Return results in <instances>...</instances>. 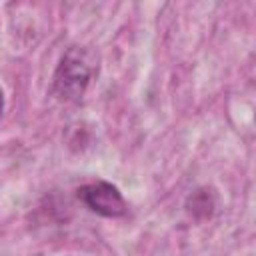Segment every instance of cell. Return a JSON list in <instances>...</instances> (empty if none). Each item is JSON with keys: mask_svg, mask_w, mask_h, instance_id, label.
<instances>
[{"mask_svg": "<svg viewBox=\"0 0 256 256\" xmlns=\"http://www.w3.org/2000/svg\"><path fill=\"white\" fill-rule=\"evenodd\" d=\"M98 74V56L86 46H70L52 78V92L62 102H78Z\"/></svg>", "mask_w": 256, "mask_h": 256, "instance_id": "obj_1", "label": "cell"}, {"mask_svg": "<svg viewBox=\"0 0 256 256\" xmlns=\"http://www.w3.org/2000/svg\"><path fill=\"white\" fill-rule=\"evenodd\" d=\"M76 196L90 212L104 218H120L128 212L122 192L106 180H96L80 186L76 190Z\"/></svg>", "mask_w": 256, "mask_h": 256, "instance_id": "obj_2", "label": "cell"}, {"mask_svg": "<svg viewBox=\"0 0 256 256\" xmlns=\"http://www.w3.org/2000/svg\"><path fill=\"white\" fill-rule=\"evenodd\" d=\"M2 112H4V92L0 88V118H2Z\"/></svg>", "mask_w": 256, "mask_h": 256, "instance_id": "obj_4", "label": "cell"}, {"mask_svg": "<svg viewBox=\"0 0 256 256\" xmlns=\"http://www.w3.org/2000/svg\"><path fill=\"white\" fill-rule=\"evenodd\" d=\"M216 204H218V198H216L214 188L200 186V188H196V190L186 198L184 208H186V212H188L194 220H208V218L214 216Z\"/></svg>", "mask_w": 256, "mask_h": 256, "instance_id": "obj_3", "label": "cell"}]
</instances>
